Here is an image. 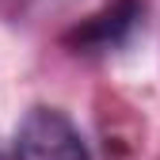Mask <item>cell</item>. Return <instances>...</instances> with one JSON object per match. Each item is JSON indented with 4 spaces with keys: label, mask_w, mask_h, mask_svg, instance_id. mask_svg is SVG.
I'll return each mask as SVG.
<instances>
[{
    "label": "cell",
    "mask_w": 160,
    "mask_h": 160,
    "mask_svg": "<svg viewBox=\"0 0 160 160\" xmlns=\"http://www.w3.org/2000/svg\"><path fill=\"white\" fill-rule=\"evenodd\" d=\"M141 12H145L141 0H114V4H107L103 12H95V15L84 19V23H76L65 42L76 53H107V50H118L133 34Z\"/></svg>",
    "instance_id": "obj_2"
},
{
    "label": "cell",
    "mask_w": 160,
    "mask_h": 160,
    "mask_svg": "<svg viewBox=\"0 0 160 160\" xmlns=\"http://www.w3.org/2000/svg\"><path fill=\"white\" fill-rule=\"evenodd\" d=\"M15 160H92L80 130L53 107H31L15 130Z\"/></svg>",
    "instance_id": "obj_1"
},
{
    "label": "cell",
    "mask_w": 160,
    "mask_h": 160,
    "mask_svg": "<svg viewBox=\"0 0 160 160\" xmlns=\"http://www.w3.org/2000/svg\"><path fill=\"white\" fill-rule=\"evenodd\" d=\"M0 160H4V156H0Z\"/></svg>",
    "instance_id": "obj_3"
}]
</instances>
